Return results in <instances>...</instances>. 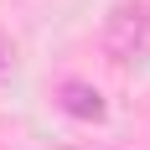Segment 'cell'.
I'll return each mask as SVG.
<instances>
[{"label":"cell","instance_id":"1","mask_svg":"<svg viewBox=\"0 0 150 150\" xmlns=\"http://www.w3.org/2000/svg\"><path fill=\"white\" fill-rule=\"evenodd\" d=\"M98 42H104V52H109L114 62L140 57L145 42H150V5H145V0H124V5H114Z\"/></svg>","mask_w":150,"mask_h":150},{"label":"cell","instance_id":"2","mask_svg":"<svg viewBox=\"0 0 150 150\" xmlns=\"http://www.w3.org/2000/svg\"><path fill=\"white\" fill-rule=\"evenodd\" d=\"M57 109L62 114H73V119H83V124H98L109 114V104H104V93L93 88V83H83V78H67L57 88Z\"/></svg>","mask_w":150,"mask_h":150},{"label":"cell","instance_id":"3","mask_svg":"<svg viewBox=\"0 0 150 150\" xmlns=\"http://www.w3.org/2000/svg\"><path fill=\"white\" fill-rule=\"evenodd\" d=\"M11 73H16V42L0 31V78H11Z\"/></svg>","mask_w":150,"mask_h":150},{"label":"cell","instance_id":"4","mask_svg":"<svg viewBox=\"0 0 150 150\" xmlns=\"http://www.w3.org/2000/svg\"><path fill=\"white\" fill-rule=\"evenodd\" d=\"M67 150H109V145H67Z\"/></svg>","mask_w":150,"mask_h":150}]
</instances>
